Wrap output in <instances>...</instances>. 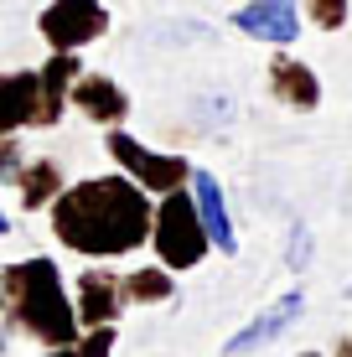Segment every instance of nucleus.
<instances>
[{
    "label": "nucleus",
    "instance_id": "8",
    "mask_svg": "<svg viewBox=\"0 0 352 357\" xmlns=\"http://www.w3.org/2000/svg\"><path fill=\"white\" fill-rule=\"evenodd\" d=\"M72 305H78V326H109L125 311V275H114V269H83Z\"/></svg>",
    "mask_w": 352,
    "mask_h": 357
},
{
    "label": "nucleus",
    "instance_id": "4",
    "mask_svg": "<svg viewBox=\"0 0 352 357\" xmlns=\"http://www.w3.org/2000/svg\"><path fill=\"white\" fill-rule=\"evenodd\" d=\"M109 155H114V166L125 171L130 181H140V187L155 192V197L181 192L192 181V161L187 155H161V151L140 145L135 135H125V130H109Z\"/></svg>",
    "mask_w": 352,
    "mask_h": 357
},
{
    "label": "nucleus",
    "instance_id": "10",
    "mask_svg": "<svg viewBox=\"0 0 352 357\" xmlns=\"http://www.w3.org/2000/svg\"><path fill=\"white\" fill-rule=\"evenodd\" d=\"M78 73H83L78 68V52H52L42 68H36V83H42V93H36V130H52L57 119H63Z\"/></svg>",
    "mask_w": 352,
    "mask_h": 357
},
{
    "label": "nucleus",
    "instance_id": "9",
    "mask_svg": "<svg viewBox=\"0 0 352 357\" xmlns=\"http://www.w3.org/2000/svg\"><path fill=\"white\" fill-rule=\"evenodd\" d=\"M300 311H306V295H300V290H285L280 301H270V305H264V311H259V316H254V321L244 326V331H234L223 352H228V357L259 352L264 342H275V337H280V331H285V326H290V321L300 316Z\"/></svg>",
    "mask_w": 352,
    "mask_h": 357
},
{
    "label": "nucleus",
    "instance_id": "24",
    "mask_svg": "<svg viewBox=\"0 0 352 357\" xmlns=\"http://www.w3.org/2000/svg\"><path fill=\"white\" fill-rule=\"evenodd\" d=\"M0 347H6V331H0Z\"/></svg>",
    "mask_w": 352,
    "mask_h": 357
},
{
    "label": "nucleus",
    "instance_id": "25",
    "mask_svg": "<svg viewBox=\"0 0 352 357\" xmlns=\"http://www.w3.org/2000/svg\"><path fill=\"white\" fill-rule=\"evenodd\" d=\"M347 357H352V342H347Z\"/></svg>",
    "mask_w": 352,
    "mask_h": 357
},
{
    "label": "nucleus",
    "instance_id": "13",
    "mask_svg": "<svg viewBox=\"0 0 352 357\" xmlns=\"http://www.w3.org/2000/svg\"><path fill=\"white\" fill-rule=\"evenodd\" d=\"M36 73H0V140L16 135L21 125H36Z\"/></svg>",
    "mask_w": 352,
    "mask_h": 357
},
{
    "label": "nucleus",
    "instance_id": "5",
    "mask_svg": "<svg viewBox=\"0 0 352 357\" xmlns=\"http://www.w3.org/2000/svg\"><path fill=\"white\" fill-rule=\"evenodd\" d=\"M36 26H42L52 52H78V47L99 42L109 31V10H104V0H52L36 16Z\"/></svg>",
    "mask_w": 352,
    "mask_h": 357
},
{
    "label": "nucleus",
    "instance_id": "21",
    "mask_svg": "<svg viewBox=\"0 0 352 357\" xmlns=\"http://www.w3.org/2000/svg\"><path fill=\"white\" fill-rule=\"evenodd\" d=\"M6 228H10V218H6V213H0V233H6Z\"/></svg>",
    "mask_w": 352,
    "mask_h": 357
},
{
    "label": "nucleus",
    "instance_id": "7",
    "mask_svg": "<svg viewBox=\"0 0 352 357\" xmlns=\"http://www.w3.org/2000/svg\"><path fill=\"white\" fill-rule=\"evenodd\" d=\"M68 104L78 109L83 119H93V125H125V114H130V93L119 89L109 73H78Z\"/></svg>",
    "mask_w": 352,
    "mask_h": 357
},
{
    "label": "nucleus",
    "instance_id": "18",
    "mask_svg": "<svg viewBox=\"0 0 352 357\" xmlns=\"http://www.w3.org/2000/svg\"><path fill=\"white\" fill-rule=\"evenodd\" d=\"M285 264H290V269H306V264H311V233L300 228V223L290 228V254H285Z\"/></svg>",
    "mask_w": 352,
    "mask_h": 357
},
{
    "label": "nucleus",
    "instance_id": "16",
    "mask_svg": "<svg viewBox=\"0 0 352 357\" xmlns=\"http://www.w3.org/2000/svg\"><path fill=\"white\" fill-rule=\"evenodd\" d=\"M300 10H306V21L316 31H342L347 26V0H300Z\"/></svg>",
    "mask_w": 352,
    "mask_h": 357
},
{
    "label": "nucleus",
    "instance_id": "23",
    "mask_svg": "<svg viewBox=\"0 0 352 357\" xmlns=\"http://www.w3.org/2000/svg\"><path fill=\"white\" fill-rule=\"evenodd\" d=\"M300 357H321V352H300Z\"/></svg>",
    "mask_w": 352,
    "mask_h": 357
},
{
    "label": "nucleus",
    "instance_id": "17",
    "mask_svg": "<svg viewBox=\"0 0 352 357\" xmlns=\"http://www.w3.org/2000/svg\"><path fill=\"white\" fill-rule=\"evenodd\" d=\"M109 347H114V321L109 326H83V337L72 342L78 357H109Z\"/></svg>",
    "mask_w": 352,
    "mask_h": 357
},
{
    "label": "nucleus",
    "instance_id": "6",
    "mask_svg": "<svg viewBox=\"0 0 352 357\" xmlns=\"http://www.w3.org/2000/svg\"><path fill=\"white\" fill-rule=\"evenodd\" d=\"M234 26L244 36H254V42L290 47L300 36V10H296V0H244L234 10Z\"/></svg>",
    "mask_w": 352,
    "mask_h": 357
},
{
    "label": "nucleus",
    "instance_id": "3",
    "mask_svg": "<svg viewBox=\"0 0 352 357\" xmlns=\"http://www.w3.org/2000/svg\"><path fill=\"white\" fill-rule=\"evenodd\" d=\"M151 249L155 259H161L166 269H197L202 259L213 254V238L208 228H202L197 218V202H192V192H166L161 202H155V218H151Z\"/></svg>",
    "mask_w": 352,
    "mask_h": 357
},
{
    "label": "nucleus",
    "instance_id": "15",
    "mask_svg": "<svg viewBox=\"0 0 352 357\" xmlns=\"http://www.w3.org/2000/svg\"><path fill=\"white\" fill-rule=\"evenodd\" d=\"M176 295V280L166 264H151V269H135L125 275V305H161Z\"/></svg>",
    "mask_w": 352,
    "mask_h": 357
},
{
    "label": "nucleus",
    "instance_id": "20",
    "mask_svg": "<svg viewBox=\"0 0 352 357\" xmlns=\"http://www.w3.org/2000/svg\"><path fill=\"white\" fill-rule=\"evenodd\" d=\"M42 357H78V352H72V347H47Z\"/></svg>",
    "mask_w": 352,
    "mask_h": 357
},
{
    "label": "nucleus",
    "instance_id": "11",
    "mask_svg": "<svg viewBox=\"0 0 352 357\" xmlns=\"http://www.w3.org/2000/svg\"><path fill=\"white\" fill-rule=\"evenodd\" d=\"M187 187H192V202H197V218H202V228H208L213 249H217V254H238V233H234V218H228V202H223L217 176L192 166V181H187Z\"/></svg>",
    "mask_w": 352,
    "mask_h": 357
},
{
    "label": "nucleus",
    "instance_id": "19",
    "mask_svg": "<svg viewBox=\"0 0 352 357\" xmlns=\"http://www.w3.org/2000/svg\"><path fill=\"white\" fill-rule=\"evenodd\" d=\"M16 171H21V145L16 135H6L0 140V181H16Z\"/></svg>",
    "mask_w": 352,
    "mask_h": 357
},
{
    "label": "nucleus",
    "instance_id": "1",
    "mask_svg": "<svg viewBox=\"0 0 352 357\" xmlns=\"http://www.w3.org/2000/svg\"><path fill=\"white\" fill-rule=\"evenodd\" d=\"M151 192L140 181L119 176H89L52 197V233L57 243L83 259H119V254L151 243Z\"/></svg>",
    "mask_w": 352,
    "mask_h": 357
},
{
    "label": "nucleus",
    "instance_id": "12",
    "mask_svg": "<svg viewBox=\"0 0 352 357\" xmlns=\"http://www.w3.org/2000/svg\"><path fill=\"white\" fill-rule=\"evenodd\" d=\"M270 93L280 98L285 109H300V114H311V109L321 104V78L311 73L300 57H290V52H280L270 63Z\"/></svg>",
    "mask_w": 352,
    "mask_h": 357
},
{
    "label": "nucleus",
    "instance_id": "14",
    "mask_svg": "<svg viewBox=\"0 0 352 357\" xmlns=\"http://www.w3.org/2000/svg\"><path fill=\"white\" fill-rule=\"evenodd\" d=\"M16 192H21V207H26V213L52 207V197L63 192V166H57V161H21Z\"/></svg>",
    "mask_w": 352,
    "mask_h": 357
},
{
    "label": "nucleus",
    "instance_id": "2",
    "mask_svg": "<svg viewBox=\"0 0 352 357\" xmlns=\"http://www.w3.org/2000/svg\"><path fill=\"white\" fill-rule=\"evenodd\" d=\"M0 285H6V311L26 337H36L42 347H72L83 337L78 326V305L68 301L63 275L52 259H21L10 269H0Z\"/></svg>",
    "mask_w": 352,
    "mask_h": 357
},
{
    "label": "nucleus",
    "instance_id": "22",
    "mask_svg": "<svg viewBox=\"0 0 352 357\" xmlns=\"http://www.w3.org/2000/svg\"><path fill=\"white\" fill-rule=\"evenodd\" d=\"M0 311H6V285H0Z\"/></svg>",
    "mask_w": 352,
    "mask_h": 357
}]
</instances>
